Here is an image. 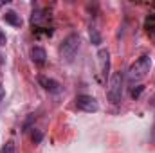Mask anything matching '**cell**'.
<instances>
[{
	"label": "cell",
	"instance_id": "8992f818",
	"mask_svg": "<svg viewBox=\"0 0 155 153\" xmlns=\"http://www.w3.org/2000/svg\"><path fill=\"white\" fill-rule=\"evenodd\" d=\"M97 63H99L101 76L107 77L108 72H110V52H108V49H99L97 50Z\"/></svg>",
	"mask_w": 155,
	"mask_h": 153
},
{
	"label": "cell",
	"instance_id": "7a4b0ae2",
	"mask_svg": "<svg viewBox=\"0 0 155 153\" xmlns=\"http://www.w3.org/2000/svg\"><path fill=\"white\" fill-rule=\"evenodd\" d=\"M123 88H124V76L123 72H116L108 79V86H107V99L112 105H119L123 101Z\"/></svg>",
	"mask_w": 155,
	"mask_h": 153
},
{
	"label": "cell",
	"instance_id": "9c48e42d",
	"mask_svg": "<svg viewBox=\"0 0 155 153\" xmlns=\"http://www.w3.org/2000/svg\"><path fill=\"white\" fill-rule=\"evenodd\" d=\"M31 60L36 63V65H45L47 61V52L43 47H33L31 49Z\"/></svg>",
	"mask_w": 155,
	"mask_h": 153
},
{
	"label": "cell",
	"instance_id": "3957f363",
	"mask_svg": "<svg viewBox=\"0 0 155 153\" xmlns=\"http://www.w3.org/2000/svg\"><path fill=\"white\" fill-rule=\"evenodd\" d=\"M79 34L78 33H71L69 36H65V40L61 41L60 45V56L61 60H65L67 63H71L74 60V56L78 54V49H79Z\"/></svg>",
	"mask_w": 155,
	"mask_h": 153
},
{
	"label": "cell",
	"instance_id": "2e32d148",
	"mask_svg": "<svg viewBox=\"0 0 155 153\" xmlns=\"http://www.w3.org/2000/svg\"><path fill=\"white\" fill-rule=\"evenodd\" d=\"M4 96H5V90H4V86H2V85H0V101H2V99H4Z\"/></svg>",
	"mask_w": 155,
	"mask_h": 153
},
{
	"label": "cell",
	"instance_id": "ba28073f",
	"mask_svg": "<svg viewBox=\"0 0 155 153\" xmlns=\"http://www.w3.org/2000/svg\"><path fill=\"white\" fill-rule=\"evenodd\" d=\"M2 20L5 22V24H9V25H13V27H22V16L16 13V11H5L4 15H2Z\"/></svg>",
	"mask_w": 155,
	"mask_h": 153
},
{
	"label": "cell",
	"instance_id": "30bf717a",
	"mask_svg": "<svg viewBox=\"0 0 155 153\" xmlns=\"http://www.w3.org/2000/svg\"><path fill=\"white\" fill-rule=\"evenodd\" d=\"M90 41H92L94 45H99V43H101V34H99V31H97L96 27L90 29Z\"/></svg>",
	"mask_w": 155,
	"mask_h": 153
},
{
	"label": "cell",
	"instance_id": "7c38bea8",
	"mask_svg": "<svg viewBox=\"0 0 155 153\" xmlns=\"http://www.w3.org/2000/svg\"><path fill=\"white\" fill-rule=\"evenodd\" d=\"M143 90H144V86H141V85H139L137 88H134V90H132V97H139Z\"/></svg>",
	"mask_w": 155,
	"mask_h": 153
},
{
	"label": "cell",
	"instance_id": "6da1fadb",
	"mask_svg": "<svg viewBox=\"0 0 155 153\" xmlns=\"http://www.w3.org/2000/svg\"><path fill=\"white\" fill-rule=\"evenodd\" d=\"M150 69H152V58H150L148 54H144V56L137 58V60L128 67V70H126V77H128L130 83L141 81V79H144V77L148 76Z\"/></svg>",
	"mask_w": 155,
	"mask_h": 153
},
{
	"label": "cell",
	"instance_id": "52a82bcc",
	"mask_svg": "<svg viewBox=\"0 0 155 153\" xmlns=\"http://www.w3.org/2000/svg\"><path fill=\"white\" fill-rule=\"evenodd\" d=\"M38 83L43 86V90H47V92H51V94H58V92H61V85H60L56 79H52V77L38 76Z\"/></svg>",
	"mask_w": 155,
	"mask_h": 153
},
{
	"label": "cell",
	"instance_id": "5b68a950",
	"mask_svg": "<svg viewBox=\"0 0 155 153\" xmlns=\"http://www.w3.org/2000/svg\"><path fill=\"white\" fill-rule=\"evenodd\" d=\"M76 106H78V110L87 112V114H92V112H97V110H99V105H97L96 97L87 96V94L76 96Z\"/></svg>",
	"mask_w": 155,
	"mask_h": 153
},
{
	"label": "cell",
	"instance_id": "8fae6325",
	"mask_svg": "<svg viewBox=\"0 0 155 153\" xmlns=\"http://www.w3.org/2000/svg\"><path fill=\"white\" fill-rule=\"evenodd\" d=\"M15 151H16V146H15L13 141H7V142L2 146V150H0V153H15Z\"/></svg>",
	"mask_w": 155,
	"mask_h": 153
},
{
	"label": "cell",
	"instance_id": "5bb4252c",
	"mask_svg": "<svg viewBox=\"0 0 155 153\" xmlns=\"http://www.w3.org/2000/svg\"><path fill=\"white\" fill-rule=\"evenodd\" d=\"M5 43H7V38H5V34H4V33L0 31V47H4Z\"/></svg>",
	"mask_w": 155,
	"mask_h": 153
},
{
	"label": "cell",
	"instance_id": "277c9868",
	"mask_svg": "<svg viewBox=\"0 0 155 153\" xmlns=\"http://www.w3.org/2000/svg\"><path fill=\"white\" fill-rule=\"evenodd\" d=\"M49 24H51V15H47L45 9L36 7V9L31 13V25H33V29H35L36 33L43 31L45 34H52V27H51Z\"/></svg>",
	"mask_w": 155,
	"mask_h": 153
},
{
	"label": "cell",
	"instance_id": "e0dca14e",
	"mask_svg": "<svg viewBox=\"0 0 155 153\" xmlns=\"http://www.w3.org/2000/svg\"><path fill=\"white\" fill-rule=\"evenodd\" d=\"M7 4H9V2H7V0H2V2H0V9H2V7H4V5H7Z\"/></svg>",
	"mask_w": 155,
	"mask_h": 153
},
{
	"label": "cell",
	"instance_id": "4fadbf2b",
	"mask_svg": "<svg viewBox=\"0 0 155 153\" xmlns=\"http://www.w3.org/2000/svg\"><path fill=\"white\" fill-rule=\"evenodd\" d=\"M33 141H35L36 144L41 141V133H40V132H33Z\"/></svg>",
	"mask_w": 155,
	"mask_h": 153
},
{
	"label": "cell",
	"instance_id": "9a60e30c",
	"mask_svg": "<svg viewBox=\"0 0 155 153\" xmlns=\"http://www.w3.org/2000/svg\"><path fill=\"white\" fill-rule=\"evenodd\" d=\"M150 139H152V142H155V122H153V126H152V135H150Z\"/></svg>",
	"mask_w": 155,
	"mask_h": 153
}]
</instances>
